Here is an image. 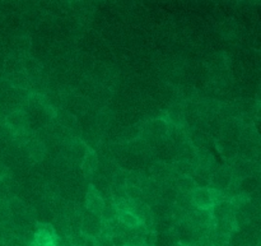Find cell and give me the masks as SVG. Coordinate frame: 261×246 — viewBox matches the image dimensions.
Masks as SVG:
<instances>
[{"instance_id": "obj_1", "label": "cell", "mask_w": 261, "mask_h": 246, "mask_svg": "<svg viewBox=\"0 0 261 246\" xmlns=\"http://www.w3.org/2000/svg\"><path fill=\"white\" fill-rule=\"evenodd\" d=\"M190 199L199 211L211 212L216 204L213 190L208 188H195L191 191Z\"/></svg>"}, {"instance_id": "obj_2", "label": "cell", "mask_w": 261, "mask_h": 246, "mask_svg": "<svg viewBox=\"0 0 261 246\" xmlns=\"http://www.w3.org/2000/svg\"><path fill=\"white\" fill-rule=\"evenodd\" d=\"M32 246H58V236L51 225L38 224Z\"/></svg>"}, {"instance_id": "obj_3", "label": "cell", "mask_w": 261, "mask_h": 246, "mask_svg": "<svg viewBox=\"0 0 261 246\" xmlns=\"http://www.w3.org/2000/svg\"><path fill=\"white\" fill-rule=\"evenodd\" d=\"M86 207L89 213L97 217H101L102 212H103L105 207H106L105 199L102 198L99 190L93 184L88 186V191H87L86 196Z\"/></svg>"}, {"instance_id": "obj_4", "label": "cell", "mask_w": 261, "mask_h": 246, "mask_svg": "<svg viewBox=\"0 0 261 246\" xmlns=\"http://www.w3.org/2000/svg\"><path fill=\"white\" fill-rule=\"evenodd\" d=\"M7 125L13 134H23L28 128L27 115L23 111L12 112V114L7 117Z\"/></svg>"}, {"instance_id": "obj_5", "label": "cell", "mask_w": 261, "mask_h": 246, "mask_svg": "<svg viewBox=\"0 0 261 246\" xmlns=\"http://www.w3.org/2000/svg\"><path fill=\"white\" fill-rule=\"evenodd\" d=\"M117 211V221L121 225H124L127 229H138V227L142 226V222L140 219L135 216L133 212H130L126 208H116Z\"/></svg>"}, {"instance_id": "obj_6", "label": "cell", "mask_w": 261, "mask_h": 246, "mask_svg": "<svg viewBox=\"0 0 261 246\" xmlns=\"http://www.w3.org/2000/svg\"><path fill=\"white\" fill-rule=\"evenodd\" d=\"M97 167H98V158H97L96 152L89 147H87L83 157V162H82V170H83L86 175H91V174L96 171Z\"/></svg>"}, {"instance_id": "obj_7", "label": "cell", "mask_w": 261, "mask_h": 246, "mask_svg": "<svg viewBox=\"0 0 261 246\" xmlns=\"http://www.w3.org/2000/svg\"><path fill=\"white\" fill-rule=\"evenodd\" d=\"M209 180H211V183H213L216 185L217 191H221L222 189H226L231 185L232 175L227 168H222V170L217 171Z\"/></svg>"}, {"instance_id": "obj_8", "label": "cell", "mask_w": 261, "mask_h": 246, "mask_svg": "<svg viewBox=\"0 0 261 246\" xmlns=\"http://www.w3.org/2000/svg\"><path fill=\"white\" fill-rule=\"evenodd\" d=\"M149 132L152 133L154 137H165L167 135V133L170 132V125L162 119L153 120L149 122Z\"/></svg>"}, {"instance_id": "obj_9", "label": "cell", "mask_w": 261, "mask_h": 246, "mask_svg": "<svg viewBox=\"0 0 261 246\" xmlns=\"http://www.w3.org/2000/svg\"><path fill=\"white\" fill-rule=\"evenodd\" d=\"M28 150H30L31 156L35 157L37 161H40L43 157V155H45V147L40 142H37V140H31L28 143Z\"/></svg>"}, {"instance_id": "obj_10", "label": "cell", "mask_w": 261, "mask_h": 246, "mask_svg": "<svg viewBox=\"0 0 261 246\" xmlns=\"http://www.w3.org/2000/svg\"><path fill=\"white\" fill-rule=\"evenodd\" d=\"M96 246H115L112 242L111 237L105 236V235H99L96 237Z\"/></svg>"}, {"instance_id": "obj_11", "label": "cell", "mask_w": 261, "mask_h": 246, "mask_svg": "<svg viewBox=\"0 0 261 246\" xmlns=\"http://www.w3.org/2000/svg\"><path fill=\"white\" fill-rule=\"evenodd\" d=\"M125 246H127V245H125Z\"/></svg>"}]
</instances>
